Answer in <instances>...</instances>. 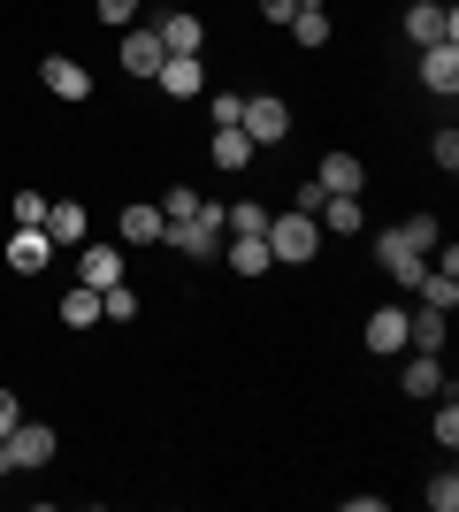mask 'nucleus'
<instances>
[{
  "mask_svg": "<svg viewBox=\"0 0 459 512\" xmlns=\"http://www.w3.org/2000/svg\"><path fill=\"white\" fill-rule=\"evenodd\" d=\"M368 352H375V360L414 352V337H406V306H375V314H368Z\"/></svg>",
  "mask_w": 459,
  "mask_h": 512,
  "instance_id": "nucleus-9",
  "label": "nucleus"
},
{
  "mask_svg": "<svg viewBox=\"0 0 459 512\" xmlns=\"http://www.w3.org/2000/svg\"><path fill=\"white\" fill-rule=\"evenodd\" d=\"M153 85L169 92V100H199V92H207V62H199V54H169V62L153 69Z\"/></svg>",
  "mask_w": 459,
  "mask_h": 512,
  "instance_id": "nucleus-10",
  "label": "nucleus"
},
{
  "mask_svg": "<svg viewBox=\"0 0 459 512\" xmlns=\"http://www.w3.org/2000/svg\"><path fill=\"white\" fill-rule=\"evenodd\" d=\"M153 31H161V46H169V54H199V46H207V23H199L192 8H169Z\"/></svg>",
  "mask_w": 459,
  "mask_h": 512,
  "instance_id": "nucleus-14",
  "label": "nucleus"
},
{
  "mask_svg": "<svg viewBox=\"0 0 459 512\" xmlns=\"http://www.w3.org/2000/svg\"><path fill=\"white\" fill-rule=\"evenodd\" d=\"M115 62L131 69V77H153V69L169 62V46H161V31H153V23H123V54H115Z\"/></svg>",
  "mask_w": 459,
  "mask_h": 512,
  "instance_id": "nucleus-7",
  "label": "nucleus"
},
{
  "mask_svg": "<svg viewBox=\"0 0 459 512\" xmlns=\"http://www.w3.org/2000/svg\"><path fill=\"white\" fill-rule=\"evenodd\" d=\"M406 39L414 46H459V8L452 0H414L406 8Z\"/></svg>",
  "mask_w": 459,
  "mask_h": 512,
  "instance_id": "nucleus-4",
  "label": "nucleus"
},
{
  "mask_svg": "<svg viewBox=\"0 0 459 512\" xmlns=\"http://www.w3.org/2000/svg\"><path fill=\"white\" fill-rule=\"evenodd\" d=\"M261 230H268L261 199H230V237H261Z\"/></svg>",
  "mask_w": 459,
  "mask_h": 512,
  "instance_id": "nucleus-25",
  "label": "nucleus"
},
{
  "mask_svg": "<svg viewBox=\"0 0 459 512\" xmlns=\"http://www.w3.org/2000/svg\"><path fill=\"white\" fill-rule=\"evenodd\" d=\"M299 8H322V0H299Z\"/></svg>",
  "mask_w": 459,
  "mask_h": 512,
  "instance_id": "nucleus-37",
  "label": "nucleus"
},
{
  "mask_svg": "<svg viewBox=\"0 0 459 512\" xmlns=\"http://www.w3.org/2000/svg\"><path fill=\"white\" fill-rule=\"evenodd\" d=\"M46 260H54V237H46V222H16V237H8V268H16V276H39Z\"/></svg>",
  "mask_w": 459,
  "mask_h": 512,
  "instance_id": "nucleus-8",
  "label": "nucleus"
},
{
  "mask_svg": "<svg viewBox=\"0 0 459 512\" xmlns=\"http://www.w3.org/2000/svg\"><path fill=\"white\" fill-rule=\"evenodd\" d=\"M0 482H8V444H0Z\"/></svg>",
  "mask_w": 459,
  "mask_h": 512,
  "instance_id": "nucleus-36",
  "label": "nucleus"
},
{
  "mask_svg": "<svg viewBox=\"0 0 459 512\" xmlns=\"http://www.w3.org/2000/svg\"><path fill=\"white\" fill-rule=\"evenodd\" d=\"M115 230H123V245H161L169 214H161V207H146V199H131V207L115 214Z\"/></svg>",
  "mask_w": 459,
  "mask_h": 512,
  "instance_id": "nucleus-13",
  "label": "nucleus"
},
{
  "mask_svg": "<svg viewBox=\"0 0 459 512\" xmlns=\"http://www.w3.org/2000/svg\"><path fill=\"white\" fill-rule=\"evenodd\" d=\"M398 383H406V398H444V360L437 352H414L398 367Z\"/></svg>",
  "mask_w": 459,
  "mask_h": 512,
  "instance_id": "nucleus-19",
  "label": "nucleus"
},
{
  "mask_svg": "<svg viewBox=\"0 0 459 512\" xmlns=\"http://www.w3.org/2000/svg\"><path fill=\"white\" fill-rule=\"evenodd\" d=\"M23 421V406H16V390H0V444H8V428Z\"/></svg>",
  "mask_w": 459,
  "mask_h": 512,
  "instance_id": "nucleus-34",
  "label": "nucleus"
},
{
  "mask_svg": "<svg viewBox=\"0 0 459 512\" xmlns=\"http://www.w3.org/2000/svg\"><path fill=\"white\" fill-rule=\"evenodd\" d=\"M54 314H62L69 329H92V321H100V291H92V283H69V291H62V306H54Z\"/></svg>",
  "mask_w": 459,
  "mask_h": 512,
  "instance_id": "nucleus-21",
  "label": "nucleus"
},
{
  "mask_svg": "<svg viewBox=\"0 0 459 512\" xmlns=\"http://www.w3.org/2000/svg\"><path fill=\"white\" fill-rule=\"evenodd\" d=\"M398 237H406V245H414V253H437V214H406V222H398Z\"/></svg>",
  "mask_w": 459,
  "mask_h": 512,
  "instance_id": "nucleus-26",
  "label": "nucleus"
},
{
  "mask_svg": "<svg viewBox=\"0 0 459 512\" xmlns=\"http://www.w3.org/2000/svg\"><path fill=\"white\" fill-rule=\"evenodd\" d=\"M16 222H46V192H16Z\"/></svg>",
  "mask_w": 459,
  "mask_h": 512,
  "instance_id": "nucleus-32",
  "label": "nucleus"
},
{
  "mask_svg": "<svg viewBox=\"0 0 459 512\" xmlns=\"http://www.w3.org/2000/svg\"><path fill=\"white\" fill-rule=\"evenodd\" d=\"M421 497H429V512H459V474L452 467L429 474V490H421Z\"/></svg>",
  "mask_w": 459,
  "mask_h": 512,
  "instance_id": "nucleus-27",
  "label": "nucleus"
},
{
  "mask_svg": "<svg viewBox=\"0 0 459 512\" xmlns=\"http://www.w3.org/2000/svg\"><path fill=\"white\" fill-rule=\"evenodd\" d=\"M100 321H138V291L123 276L108 283V291H100Z\"/></svg>",
  "mask_w": 459,
  "mask_h": 512,
  "instance_id": "nucleus-24",
  "label": "nucleus"
},
{
  "mask_svg": "<svg viewBox=\"0 0 459 512\" xmlns=\"http://www.w3.org/2000/svg\"><path fill=\"white\" fill-rule=\"evenodd\" d=\"M161 214H169V222H192V214H199V192H192V184H169V192H161Z\"/></svg>",
  "mask_w": 459,
  "mask_h": 512,
  "instance_id": "nucleus-28",
  "label": "nucleus"
},
{
  "mask_svg": "<svg viewBox=\"0 0 459 512\" xmlns=\"http://www.w3.org/2000/svg\"><path fill=\"white\" fill-rule=\"evenodd\" d=\"M261 16L268 23H291V16H299V0H261Z\"/></svg>",
  "mask_w": 459,
  "mask_h": 512,
  "instance_id": "nucleus-35",
  "label": "nucleus"
},
{
  "mask_svg": "<svg viewBox=\"0 0 459 512\" xmlns=\"http://www.w3.org/2000/svg\"><path fill=\"white\" fill-rule=\"evenodd\" d=\"M284 31H291L299 46H329V8H299V16H291Z\"/></svg>",
  "mask_w": 459,
  "mask_h": 512,
  "instance_id": "nucleus-23",
  "label": "nucleus"
},
{
  "mask_svg": "<svg viewBox=\"0 0 459 512\" xmlns=\"http://www.w3.org/2000/svg\"><path fill=\"white\" fill-rule=\"evenodd\" d=\"M322 199H329V192H322V184H314V176H306V184H299V199H291V207H299V214H322Z\"/></svg>",
  "mask_w": 459,
  "mask_h": 512,
  "instance_id": "nucleus-33",
  "label": "nucleus"
},
{
  "mask_svg": "<svg viewBox=\"0 0 459 512\" xmlns=\"http://www.w3.org/2000/svg\"><path fill=\"white\" fill-rule=\"evenodd\" d=\"M375 260H383V276H391L398 291H414V283L429 276V253H414V245H406L398 230H383V237H375Z\"/></svg>",
  "mask_w": 459,
  "mask_h": 512,
  "instance_id": "nucleus-5",
  "label": "nucleus"
},
{
  "mask_svg": "<svg viewBox=\"0 0 459 512\" xmlns=\"http://www.w3.org/2000/svg\"><path fill=\"white\" fill-rule=\"evenodd\" d=\"M314 222H322L329 237H360V230H368V207H360V199H352V192H329Z\"/></svg>",
  "mask_w": 459,
  "mask_h": 512,
  "instance_id": "nucleus-16",
  "label": "nucleus"
},
{
  "mask_svg": "<svg viewBox=\"0 0 459 512\" xmlns=\"http://www.w3.org/2000/svg\"><path fill=\"white\" fill-rule=\"evenodd\" d=\"M314 184L322 192H368V169H360V153H322V169H314Z\"/></svg>",
  "mask_w": 459,
  "mask_h": 512,
  "instance_id": "nucleus-12",
  "label": "nucleus"
},
{
  "mask_svg": "<svg viewBox=\"0 0 459 512\" xmlns=\"http://www.w3.org/2000/svg\"><path fill=\"white\" fill-rule=\"evenodd\" d=\"M92 8H100V23H115V31L138 23V0H92Z\"/></svg>",
  "mask_w": 459,
  "mask_h": 512,
  "instance_id": "nucleus-31",
  "label": "nucleus"
},
{
  "mask_svg": "<svg viewBox=\"0 0 459 512\" xmlns=\"http://www.w3.org/2000/svg\"><path fill=\"white\" fill-rule=\"evenodd\" d=\"M115 276H123V245H85V253H77V283L108 291Z\"/></svg>",
  "mask_w": 459,
  "mask_h": 512,
  "instance_id": "nucleus-18",
  "label": "nucleus"
},
{
  "mask_svg": "<svg viewBox=\"0 0 459 512\" xmlns=\"http://www.w3.org/2000/svg\"><path fill=\"white\" fill-rule=\"evenodd\" d=\"M238 130L253 138V146H284L291 138V100L284 92H253V100L238 107Z\"/></svg>",
  "mask_w": 459,
  "mask_h": 512,
  "instance_id": "nucleus-2",
  "label": "nucleus"
},
{
  "mask_svg": "<svg viewBox=\"0 0 459 512\" xmlns=\"http://www.w3.org/2000/svg\"><path fill=\"white\" fill-rule=\"evenodd\" d=\"M39 85L54 92V100L85 107V100H92V69H85V62H69V54H46V62H39Z\"/></svg>",
  "mask_w": 459,
  "mask_h": 512,
  "instance_id": "nucleus-6",
  "label": "nucleus"
},
{
  "mask_svg": "<svg viewBox=\"0 0 459 512\" xmlns=\"http://www.w3.org/2000/svg\"><path fill=\"white\" fill-rule=\"evenodd\" d=\"M253 153H261V146H253V138H245L238 123H215V138H207V161H215L222 176H238L245 161H253Z\"/></svg>",
  "mask_w": 459,
  "mask_h": 512,
  "instance_id": "nucleus-11",
  "label": "nucleus"
},
{
  "mask_svg": "<svg viewBox=\"0 0 459 512\" xmlns=\"http://www.w3.org/2000/svg\"><path fill=\"white\" fill-rule=\"evenodd\" d=\"M245 92H207V123H238Z\"/></svg>",
  "mask_w": 459,
  "mask_h": 512,
  "instance_id": "nucleus-30",
  "label": "nucleus"
},
{
  "mask_svg": "<svg viewBox=\"0 0 459 512\" xmlns=\"http://www.w3.org/2000/svg\"><path fill=\"white\" fill-rule=\"evenodd\" d=\"M261 237H268V253L284 260V268H306V260L322 253V222H314V214H299V207H291V214H268Z\"/></svg>",
  "mask_w": 459,
  "mask_h": 512,
  "instance_id": "nucleus-1",
  "label": "nucleus"
},
{
  "mask_svg": "<svg viewBox=\"0 0 459 512\" xmlns=\"http://www.w3.org/2000/svg\"><path fill=\"white\" fill-rule=\"evenodd\" d=\"M46 237H54V253H62V245H85V207H77V199H46Z\"/></svg>",
  "mask_w": 459,
  "mask_h": 512,
  "instance_id": "nucleus-20",
  "label": "nucleus"
},
{
  "mask_svg": "<svg viewBox=\"0 0 459 512\" xmlns=\"http://www.w3.org/2000/svg\"><path fill=\"white\" fill-rule=\"evenodd\" d=\"M429 161H437L444 176L459 169V130H437V138H429Z\"/></svg>",
  "mask_w": 459,
  "mask_h": 512,
  "instance_id": "nucleus-29",
  "label": "nucleus"
},
{
  "mask_svg": "<svg viewBox=\"0 0 459 512\" xmlns=\"http://www.w3.org/2000/svg\"><path fill=\"white\" fill-rule=\"evenodd\" d=\"M414 299H421V306H437V314H452V306H459V276H444V268H429V276L414 283Z\"/></svg>",
  "mask_w": 459,
  "mask_h": 512,
  "instance_id": "nucleus-22",
  "label": "nucleus"
},
{
  "mask_svg": "<svg viewBox=\"0 0 459 512\" xmlns=\"http://www.w3.org/2000/svg\"><path fill=\"white\" fill-rule=\"evenodd\" d=\"M222 260H230V276H268L276 268L268 237H222Z\"/></svg>",
  "mask_w": 459,
  "mask_h": 512,
  "instance_id": "nucleus-17",
  "label": "nucleus"
},
{
  "mask_svg": "<svg viewBox=\"0 0 459 512\" xmlns=\"http://www.w3.org/2000/svg\"><path fill=\"white\" fill-rule=\"evenodd\" d=\"M421 85L437 100H452L459 92V46H421Z\"/></svg>",
  "mask_w": 459,
  "mask_h": 512,
  "instance_id": "nucleus-15",
  "label": "nucleus"
},
{
  "mask_svg": "<svg viewBox=\"0 0 459 512\" xmlns=\"http://www.w3.org/2000/svg\"><path fill=\"white\" fill-rule=\"evenodd\" d=\"M54 451H62V436H54L46 421H16V428H8V474L54 467Z\"/></svg>",
  "mask_w": 459,
  "mask_h": 512,
  "instance_id": "nucleus-3",
  "label": "nucleus"
}]
</instances>
